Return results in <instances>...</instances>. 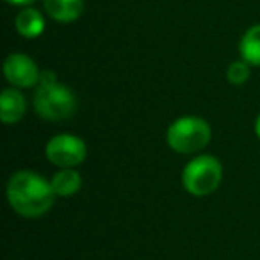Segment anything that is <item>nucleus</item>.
<instances>
[{"instance_id":"obj_1","label":"nucleus","mask_w":260,"mask_h":260,"mask_svg":"<svg viewBox=\"0 0 260 260\" xmlns=\"http://www.w3.org/2000/svg\"><path fill=\"white\" fill-rule=\"evenodd\" d=\"M52 182L29 170L16 171L8 182V202L23 217H41L52 209L55 200Z\"/></svg>"},{"instance_id":"obj_2","label":"nucleus","mask_w":260,"mask_h":260,"mask_svg":"<svg viewBox=\"0 0 260 260\" xmlns=\"http://www.w3.org/2000/svg\"><path fill=\"white\" fill-rule=\"evenodd\" d=\"M77 96L68 86L57 82V77L50 70L41 72L40 87L34 94V109L38 116L48 121H62L75 114Z\"/></svg>"},{"instance_id":"obj_3","label":"nucleus","mask_w":260,"mask_h":260,"mask_svg":"<svg viewBox=\"0 0 260 260\" xmlns=\"http://www.w3.org/2000/svg\"><path fill=\"white\" fill-rule=\"evenodd\" d=\"M212 130L200 116H180L166 130V143L177 153H196L210 143Z\"/></svg>"},{"instance_id":"obj_4","label":"nucleus","mask_w":260,"mask_h":260,"mask_svg":"<svg viewBox=\"0 0 260 260\" xmlns=\"http://www.w3.org/2000/svg\"><path fill=\"white\" fill-rule=\"evenodd\" d=\"M223 166L212 155H198L182 170V185L192 196H209L219 187Z\"/></svg>"},{"instance_id":"obj_5","label":"nucleus","mask_w":260,"mask_h":260,"mask_svg":"<svg viewBox=\"0 0 260 260\" xmlns=\"http://www.w3.org/2000/svg\"><path fill=\"white\" fill-rule=\"evenodd\" d=\"M45 155L52 164L59 168H75L84 162L87 155V146L79 136L57 134L47 143Z\"/></svg>"},{"instance_id":"obj_6","label":"nucleus","mask_w":260,"mask_h":260,"mask_svg":"<svg viewBox=\"0 0 260 260\" xmlns=\"http://www.w3.org/2000/svg\"><path fill=\"white\" fill-rule=\"evenodd\" d=\"M4 75L15 87H32L40 82L41 72L34 59L25 54H11L4 61Z\"/></svg>"},{"instance_id":"obj_7","label":"nucleus","mask_w":260,"mask_h":260,"mask_svg":"<svg viewBox=\"0 0 260 260\" xmlns=\"http://www.w3.org/2000/svg\"><path fill=\"white\" fill-rule=\"evenodd\" d=\"M27 111L25 96L16 87H8L0 94V118L6 125H15Z\"/></svg>"},{"instance_id":"obj_8","label":"nucleus","mask_w":260,"mask_h":260,"mask_svg":"<svg viewBox=\"0 0 260 260\" xmlns=\"http://www.w3.org/2000/svg\"><path fill=\"white\" fill-rule=\"evenodd\" d=\"M45 11L59 23L75 22L84 11V0H43Z\"/></svg>"},{"instance_id":"obj_9","label":"nucleus","mask_w":260,"mask_h":260,"mask_svg":"<svg viewBox=\"0 0 260 260\" xmlns=\"http://www.w3.org/2000/svg\"><path fill=\"white\" fill-rule=\"evenodd\" d=\"M15 27L18 30L20 36L23 38H38L43 34L45 30V20L41 16V13L38 9H32V8H27L23 11H20L15 18Z\"/></svg>"},{"instance_id":"obj_10","label":"nucleus","mask_w":260,"mask_h":260,"mask_svg":"<svg viewBox=\"0 0 260 260\" xmlns=\"http://www.w3.org/2000/svg\"><path fill=\"white\" fill-rule=\"evenodd\" d=\"M52 187H54L55 194L62 196V198H68L73 196L80 191L82 187V177H80L79 171H75L73 168H62L61 171L52 177Z\"/></svg>"},{"instance_id":"obj_11","label":"nucleus","mask_w":260,"mask_h":260,"mask_svg":"<svg viewBox=\"0 0 260 260\" xmlns=\"http://www.w3.org/2000/svg\"><path fill=\"white\" fill-rule=\"evenodd\" d=\"M239 54L248 64L260 66V23L249 27L239 41Z\"/></svg>"},{"instance_id":"obj_12","label":"nucleus","mask_w":260,"mask_h":260,"mask_svg":"<svg viewBox=\"0 0 260 260\" xmlns=\"http://www.w3.org/2000/svg\"><path fill=\"white\" fill-rule=\"evenodd\" d=\"M226 79H228V82L234 84V86L244 84L246 80L249 79V64L244 61V59L234 61L226 70Z\"/></svg>"},{"instance_id":"obj_13","label":"nucleus","mask_w":260,"mask_h":260,"mask_svg":"<svg viewBox=\"0 0 260 260\" xmlns=\"http://www.w3.org/2000/svg\"><path fill=\"white\" fill-rule=\"evenodd\" d=\"M6 2L13 6H29V4H32V2H36V0H6Z\"/></svg>"},{"instance_id":"obj_14","label":"nucleus","mask_w":260,"mask_h":260,"mask_svg":"<svg viewBox=\"0 0 260 260\" xmlns=\"http://www.w3.org/2000/svg\"><path fill=\"white\" fill-rule=\"evenodd\" d=\"M255 134H256V138L260 139V114L256 116V119H255Z\"/></svg>"}]
</instances>
